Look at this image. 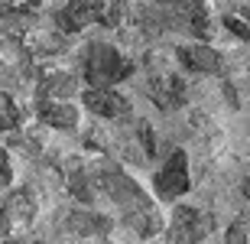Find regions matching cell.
Segmentation results:
<instances>
[{
	"mask_svg": "<svg viewBox=\"0 0 250 244\" xmlns=\"http://www.w3.org/2000/svg\"><path fill=\"white\" fill-rule=\"evenodd\" d=\"M130 72H133V66L111 43H91L84 49V82L91 88H111V85L124 82Z\"/></svg>",
	"mask_w": 250,
	"mask_h": 244,
	"instance_id": "obj_1",
	"label": "cell"
},
{
	"mask_svg": "<svg viewBox=\"0 0 250 244\" xmlns=\"http://www.w3.org/2000/svg\"><path fill=\"white\" fill-rule=\"evenodd\" d=\"M101 186H104V192L127 212V222L137 218V215H143V212H153L149 199L143 196V189H140L127 173H121V169H104L101 173Z\"/></svg>",
	"mask_w": 250,
	"mask_h": 244,
	"instance_id": "obj_2",
	"label": "cell"
},
{
	"mask_svg": "<svg viewBox=\"0 0 250 244\" xmlns=\"http://www.w3.org/2000/svg\"><path fill=\"white\" fill-rule=\"evenodd\" d=\"M62 33H78L88 23H114L111 0H68L56 17Z\"/></svg>",
	"mask_w": 250,
	"mask_h": 244,
	"instance_id": "obj_3",
	"label": "cell"
},
{
	"mask_svg": "<svg viewBox=\"0 0 250 244\" xmlns=\"http://www.w3.org/2000/svg\"><path fill=\"white\" fill-rule=\"evenodd\" d=\"M188 186H192V179H188V160L186 153L176 150L163 163V169L156 173V196L159 199H179L186 196Z\"/></svg>",
	"mask_w": 250,
	"mask_h": 244,
	"instance_id": "obj_4",
	"label": "cell"
},
{
	"mask_svg": "<svg viewBox=\"0 0 250 244\" xmlns=\"http://www.w3.org/2000/svg\"><path fill=\"white\" fill-rule=\"evenodd\" d=\"M208 228H211V222L198 212V208H176V215H172V228H169V238L172 241H202L205 235H208Z\"/></svg>",
	"mask_w": 250,
	"mask_h": 244,
	"instance_id": "obj_5",
	"label": "cell"
},
{
	"mask_svg": "<svg viewBox=\"0 0 250 244\" xmlns=\"http://www.w3.org/2000/svg\"><path fill=\"white\" fill-rule=\"evenodd\" d=\"M84 108L98 117H127L130 114V101L124 94L111 91V88H91V91H84Z\"/></svg>",
	"mask_w": 250,
	"mask_h": 244,
	"instance_id": "obj_6",
	"label": "cell"
},
{
	"mask_svg": "<svg viewBox=\"0 0 250 244\" xmlns=\"http://www.w3.org/2000/svg\"><path fill=\"white\" fill-rule=\"evenodd\" d=\"M179 62L188 68V72H202V75H211L221 68V52L205 43H192V46H179Z\"/></svg>",
	"mask_w": 250,
	"mask_h": 244,
	"instance_id": "obj_7",
	"label": "cell"
},
{
	"mask_svg": "<svg viewBox=\"0 0 250 244\" xmlns=\"http://www.w3.org/2000/svg\"><path fill=\"white\" fill-rule=\"evenodd\" d=\"M149 91H153V101H156L159 108H166V111H176V108L186 104V82H182L179 75H172V72L153 75Z\"/></svg>",
	"mask_w": 250,
	"mask_h": 244,
	"instance_id": "obj_8",
	"label": "cell"
},
{
	"mask_svg": "<svg viewBox=\"0 0 250 244\" xmlns=\"http://www.w3.org/2000/svg\"><path fill=\"white\" fill-rule=\"evenodd\" d=\"M172 17H179V23H186L195 36H208V13H205L202 0H163Z\"/></svg>",
	"mask_w": 250,
	"mask_h": 244,
	"instance_id": "obj_9",
	"label": "cell"
},
{
	"mask_svg": "<svg viewBox=\"0 0 250 244\" xmlns=\"http://www.w3.org/2000/svg\"><path fill=\"white\" fill-rule=\"evenodd\" d=\"M39 117L46 124H52V127H62V131H72L75 121H78V111H75L72 104H65V101H42L39 104Z\"/></svg>",
	"mask_w": 250,
	"mask_h": 244,
	"instance_id": "obj_10",
	"label": "cell"
},
{
	"mask_svg": "<svg viewBox=\"0 0 250 244\" xmlns=\"http://www.w3.org/2000/svg\"><path fill=\"white\" fill-rule=\"evenodd\" d=\"M17 124H20L17 104H13V98H10V94L0 91V131H13Z\"/></svg>",
	"mask_w": 250,
	"mask_h": 244,
	"instance_id": "obj_11",
	"label": "cell"
},
{
	"mask_svg": "<svg viewBox=\"0 0 250 244\" xmlns=\"http://www.w3.org/2000/svg\"><path fill=\"white\" fill-rule=\"evenodd\" d=\"M10 156H7V150H0V186H7L10 182Z\"/></svg>",
	"mask_w": 250,
	"mask_h": 244,
	"instance_id": "obj_12",
	"label": "cell"
},
{
	"mask_svg": "<svg viewBox=\"0 0 250 244\" xmlns=\"http://www.w3.org/2000/svg\"><path fill=\"white\" fill-rule=\"evenodd\" d=\"M228 241H247V228H244V222H234V228L228 231Z\"/></svg>",
	"mask_w": 250,
	"mask_h": 244,
	"instance_id": "obj_13",
	"label": "cell"
},
{
	"mask_svg": "<svg viewBox=\"0 0 250 244\" xmlns=\"http://www.w3.org/2000/svg\"><path fill=\"white\" fill-rule=\"evenodd\" d=\"M244 196H247V199H250V176H247V179H244Z\"/></svg>",
	"mask_w": 250,
	"mask_h": 244,
	"instance_id": "obj_14",
	"label": "cell"
}]
</instances>
